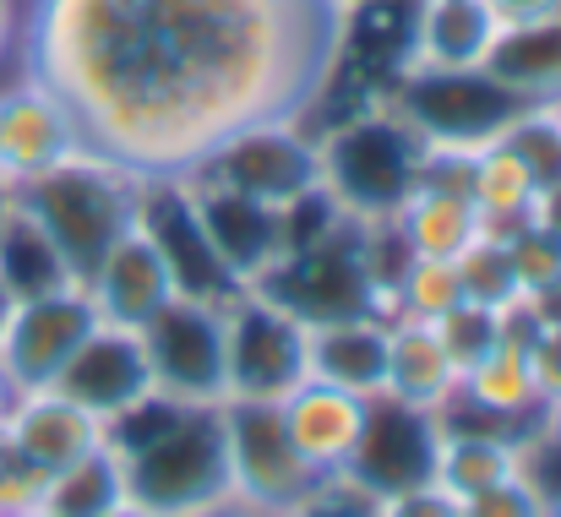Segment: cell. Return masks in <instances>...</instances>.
<instances>
[{
	"label": "cell",
	"mask_w": 561,
	"mask_h": 517,
	"mask_svg": "<svg viewBox=\"0 0 561 517\" xmlns=\"http://www.w3.org/2000/svg\"><path fill=\"white\" fill-rule=\"evenodd\" d=\"M344 33L350 0H27L16 71L82 153L164 180L256 120H311Z\"/></svg>",
	"instance_id": "obj_1"
},
{
	"label": "cell",
	"mask_w": 561,
	"mask_h": 517,
	"mask_svg": "<svg viewBox=\"0 0 561 517\" xmlns=\"http://www.w3.org/2000/svg\"><path fill=\"white\" fill-rule=\"evenodd\" d=\"M104 441L121 452L126 491L148 513L181 517L202 502L229 496V447L218 403H181L153 387L148 398L104 420Z\"/></svg>",
	"instance_id": "obj_2"
},
{
	"label": "cell",
	"mask_w": 561,
	"mask_h": 517,
	"mask_svg": "<svg viewBox=\"0 0 561 517\" xmlns=\"http://www.w3.org/2000/svg\"><path fill=\"white\" fill-rule=\"evenodd\" d=\"M137 196H142L137 174L93 153H71L66 164L11 185L16 212H27L44 229V240L60 251L77 284H88L104 251L137 223Z\"/></svg>",
	"instance_id": "obj_3"
},
{
	"label": "cell",
	"mask_w": 561,
	"mask_h": 517,
	"mask_svg": "<svg viewBox=\"0 0 561 517\" xmlns=\"http://www.w3.org/2000/svg\"><path fill=\"white\" fill-rule=\"evenodd\" d=\"M311 131H317V148H322L328 202L344 218H360V223L392 218L431 164V148L381 99L339 115L333 126H311Z\"/></svg>",
	"instance_id": "obj_4"
},
{
	"label": "cell",
	"mask_w": 561,
	"mask_h": 517,
	"mask_svg": "<svg viewBox=\"0 0 561 517\" xmlns=\"http://www.w3.org/2000/svg\"><path fill=\"white\" fill-rule=\"evenodd\" d=\"M256 295L278 300L289 317H300L306 328L322 322H350V317H392L387 295L376 289L366 251H360V223L344 218L339 229H328L311 245L284 251L256 284Z\"/></svg>",
	"instance_id": "obj_5"
},
{
	"label": "cell",
	"mask_w": 561,
	"mask_h": 517,
	"mask_svg": "<svg viewBox=\"0 0 561 517\" xmlns=\"http://www.w3.org/2000/svg\"><path fill=\"white\" fill-rule=\"evenodd\" d=\"M381 104L403 126H414V137L431 153H453V159H469L474 148L496 142L529 110L485 66L480 71H420V77H398L381 93Z\"/></svg>",
	"instance_id": "obj_6"
},
{
	"label": "cell",
	"mask_w": 561,
	"mask_h": 517,
	"mask_svg": "<svg viewBox=\"0 0 561 517\" xmlns=\"http://www.w3.org/2000/svg\"><path fill=\"white\" fill-rule=\"evenodd\" d=\"M191 174L284 212L300 196L322 191V148L306 120H256L218 142Z\"/></svg>",
	"instance_id": "obj_7"
},
{
	"label": "cell",
	"mask_w": 561,
	"mask_h": 517,
	"mask_svg": "<svg viewBox=\"0 0 561 517\" xmlns=\"http://www.w3.org/2000/svg\"><path fill=\"white\" fill-rule=\"evenodd\" d=\"M311 376L306 322L289 317L278 300L245 289L224 306V387L229 398L284 403Z\"/></svg>",
	"instance_id": "obj_8"
},
{
	"label": "cell",
	"mask_w": 561,
	"mask_h": 517,
	"mask_svg": "<svg viewBox=\"0 0 561 517\" xmlns=\"http://www.w3.org/2000/svg\"><path fill=\"white\" fill-rule=\"evenodd\" d=\"M224 447H229V496L262 507L267 517H284L322 474L295 452L284 403H256V398H224Z\"/></svg>",
	"instance_id": "obj_9"
},
{
	"label": "cell",
	"mask_w": 561,
	"mask_h": 517,
	"mask_svg": "<svg viewBox=\"0 0 561 517\" xmlns=\"http://www.w3.org/2000/svg\"><path fill=\"white\" fill-rule=\"evenodd\" d=\"M137 223L148 229V240L159 245L164 267H170V284H175V300H202V306H229L245 295V284L229 273V262L213 251L202 218H196V202H191L186 174H164V180H142V196H137Z\"/></svg>",
	"instance_id": "obj_10"
},
{
	"label": "cell",
	"mask_w": 561,
	"mask_h": 517,
	"mask_svg": "<svg viewBox=\"0 0 561 517\" xmlns=\"http://www.w3.org/2000/svg\"><path fill=\"white\" fill-rule=\"evenodd\" d=\"M436 447H442L436 409H414L392 392H376L366 398V425H360V441H355L344 474L355 485H366L371 496L420 491L436 480Z\"/></svg>",
	"instance_id": "obj_11"
},
{
	"label": "cell",
	"mask_w": 561,
	"mask_h": 517,
	"mask_svg": "<svg viewBox=\"0 0 561 517\" xmlns=\"http://www.w3.org/2000/svg\"><path fill=\"white\" fill-rule=\"evenodd\" d=\"M153 387L181 403H224V311L202 300H170L142 328Z\"/></svg>",
	"instance_id": "obj_12"
},
{
	"label": "cell",
	"mask_w": 561,
	"mask_h": 517,
	"mask_svg": "<svg viewBox=\"0 0 561 517\" xmlns=\"http://www.w3.org/2000/svg\"><path fill=\"white\" fill-rule=\"evenodd\" d=\"M93 328H99V311L82 284L38 295V300H16L0 328V365L16 381V392L55 387V376L66 370V359L82 348Z\"/></svg>",
	"instance_id": "obj_13"
},
{
	"label": "cell",
	"mask_w": 561,
	"mask_h": 517,
	"mask_svg": "<svg viewBox=\"0 0 561 517\" xmlns=\"http://www.w3.org/2000/svg\"><path fill=\"white\" fill-rule=\"evenodd\" d=\"M71 153H82V137L66 104L44 82L11 77L0 88V185H22L33 174L66 164Z\"/></svg>",
	"instance_id": "obj_14"
},
{
	"label": "cell",
	"mask_w": 561,
	"mask_h": 517,
	"mask_svg": "<svg viewBox=\"0 0 561 517\" xmlns=\"http://www.w3.org/2000/svg\"><path fill=\"white\" fill-rule=\"evenodd\" d=\"M55 392H66L71 403H82L99 420H115L121 409H131L137 398L153 392V365L137 328H115L99 322L82 348L66 359V370L55 376Z\"/></svg>",
	"instance_id": "obj_15"
},
{
	"label": "cell",
	"mask_w": 561,
	"mask_h": 517,
	"mask_svg": "<svg viewBox=\"0 0 561 517\" xmlns=\"http://www.w3.org/2000/svg\"><path fill=\"white\" fill-rule=\"evenodd\" d=\"M502 38V22L485 0H414L398 77L420 71H480Z\"/></svg>",
	"instance_id": "obj_16"
},
{
	"label": "cell",
	"mask_w": 561,
	"mask_h": 517,
	"mask_svg": "<svg viewBox=\"0 0 561 517\" xmlns=\"http://www.w3.org/2000/svg\"><path fill=\"white\" fill-rule=\"evenodd\" d=\"M191 185V202H196V218L213 240V251L229 262V273L251 289L284 251H289V234H284V212L278 207H262L240 191H224L213 180H196L186 174Z\"/></svg>",
	"instance_id": "obj_17"
},
{
	"label": "cell",
	"mask_w": 561,
	"mask_h": 517,
	"mask_svg": "<svg viewBox=\"0 0 561 517\" xmlns=\"http://www.w3.org/2000/svg\"><path fill=\"white\" fill-rule=\"evenodd\" d=\"M82 289H88L99 322H115V328H142L159 306L175 300L170 267H164V256H159V245L148 240L142 223H131V229L104 251V262L88 273Z\"/></svg>",
	"instance_id": "obj_18"
},
{
	"label": "cell",
	"mask_w": 561,
	"mask_h": 517,
	"mask_svg": "<svg viewBox=\"0 0 561 517\" xmlns=\"http://www.w3.org/2000/svg\"><path fill=\"white\" fill-rule=\"evenodd\" d=\"M0 430H5V441L16 447V458H22L38 480L60 474L66 463H77L82 452H93V447L104 441V420L88 414L82 403H71V398L55 392V387L22 392L16 409H11V420H5Z\"/></svg>",
	"instance_id": "obj_19"
},
{
	"label": "cell",
	"mask_w": 561,
	"mask_h": 517,
	"mask_svg": "<svg viewBox=\"0 0 561 517\" xmlns=\"http://www.w3.org/2000/svg\"><path fill=\"white\" fill-rule=\"evenodd\" d=\"M284 425H289L295 452L311 463V474H344V463L360 441V425H366V398L306 376L284 398Z\"/></svg>",
	"instance_id": "obj_20"
},
{
	"label": "cell",
	"mask_w": 561,
	"mask_h": 517,
	"mask_svg": "<svg viewBox=\"0 0 561 517\" xmlns=\"http://www.w3.org/2000/svg\"><path fill=\"white\" fill-rule=\"evenodd\" d=\"M306 359L317 381L376 398L387 381V317H350V322L306 328Z\"/></svg>",
	"instance_id": "obj_21"
},
{
	"label": "cell",
	"mask_w": 561,
	"mask_h": 517,
	"mask_svg": "<svg viewBox=\"0 0 561 517\" xmlns=\"http://www.w3.org/2000/svg\"><path fill=\"white\" fill-rule=\"evenodd\" d=\"M381 392H392L414 409H442L458 392V365L447 359L431 322L387 317V381H381Z\"/></svg>",
	"instance_id": "obj_22"
},
{
	"label": "cell",
	"mask_w": 561,
	"mask_h": 517,
	"mask_svg": "<svg viewBox=\"0 0 561 517\" xmlns=\"http://www.w3.org/2000/svg\"><path fill=\"white\" fill-rule=\"evenodd\" d=\"M463 185H469L485 229H496V234H513V229L535 223V212H540V180L502 137L463 159Z\"/></svg>",
	"instance_id": "obj_23"
},
{
	"label": "cell",
	"mask_w": 561,
	"mask_h": 517,
	"mask_svg": "<svg viewBox=\"0 0 561 517\" xmlns=\"http://www.w3.org/2000/svg\"><path fill=\"white\" fill-rule=\"evenodd\" d=\"M485 71L518 93L524 104H557L561 99V11L524 22V27H502Z\"/></svg>",
	"instance_id": "obj_24"
},
{
	"label": "cell",
	"mask_w": 561,
	"mask_h": 517,
	"mask_svg": "<svg viewBox=\"0 0 561 517\" xmlns=\"http://www.w3.org/2000/svg\"><path fill=\"white\" fill-rule=\"evenodd\" d=\"M458 398L485 409V414H502L513 425H540L546 398H540V381H535V365H529V344L502 338L485 359H474L458 376Z\"/></svg>",
	"instance_id": "obj_25"
},
{
	"label": "cell",
	"mask_w": 561,
	"mask_h": 517,
	"mask_svg": "<svg viewBox=\"0 0 561 517\" xmlns=\"http://www.w3.org/2000/svg\"><path fill=\"white\" fill-rule=\"evenodd\" d=\"M121 502H131V491H126L121 452L110 441H99L93 452H82L77 463H66L60 474L38 485V507L55 517H104Z\"/></svg>",
	"instance_id": "obj_26"
},
{
	"label": "cell",
	"mask_w": 561,
	"mask_h": 517,
	"mask_svg": "<svg viewBox=\"0 0 561 517\" xmlns=\"http://www.w3.org/2000/svg\"><path fill=\"white\" fill-rule=\"evenodd\" d=\"M0 289L11 300H38V295H55V289H77L60 251L44 240V229L27 212H16V202H11V212L0 223Z\"/></svg>",
	"instance_id": "obj_27"
},
{
	"label": "cell",
	"mask_w": 561,
	"mask_h": 517,
	"mask_svg": "<svg viewBox=\"0 0 561 517\" xmlns=\"http://www.w3.org/2000/svg\"><path fill=\"white\" fill-rule=\"evenodd\" d=\"M458 300H463L458 262H447V256H409L403 273H398V289H392V317L436 322V317H447Z\"/></svg>",
	"instance_id": "obj_28"
},
{
	"label": "cell",
	"mask_w": 561,
	"mask_h": 517,
	"mask_svg": "<svg viewBox=\"0 0 561 517\" xmlns=\"http://www.w3.org/2000/svg\"><path fill=\"white\" fill-rule=\"evenodd\" d=\"M458 278H463V300H480V306H496V311H507V306L524 300V284H518L507 234H496V229H485L458 256Z\"/></svg>",
	"instance_id": "obj_29"
},
{
	"label": "cell",
	"mask_w": 561,
	"mask_h": 517,
	"mask_svg": "<svg viewBox=\"0 0 561 517\" xmlns=\"http://www.w3.org/2000/svg\"><path fill=\"white\" fill-rule=\"evenodd\" d=\"M431 328H436V338L447 348V359L458 365V376L502 344V311H496V306H480V300H458V306H453L447 317H436Z\"/></svg>",
	"instance_id": "obj_30"
},
{
	"label": "cell",
	"mask_w": 561,
	"mask_h": 517,
	"mask_svg": "<svg viewBox=\"0 0 561 517\" xmlns=\"http://www.w3.org/2000/svg\"><path fill=\"white\" fill-rule=\"evenodd\" d=\"M502 142L529 164V174L540 180V191L561 185V120L551 115V104H529V110L502 131Z\"/></svg>",
	"instance_id": "obj_31"
},
{
	"label": "cell",
	"mask_w": 561,
	"mask_h": 517,
	"mask_svg": "<svg viewBox=\"0 0 561 517\" xmlns=\"http://www.w3.org/2000/svg\"><path fill=\"white\" fill-rule=\"evenodd\" d=\"M458 517H551V496L524 469V474H513V480H502V485H491L480 496H463Z\"/></svg>",
	"instance_id": "obj_32"
},
{
	"label": "cell",
	"mask_w": 561,
	"mask_h": 517,
	"mask_svg": "<svg viewBox=\"0 0 561 517\" xmlns=\"http://www.w3.org/2000/svg\"><path fill=\"white\" fill-rule=\"evenodd\" d=\"M507 251H513V267H518V284L524 295L546 289L561 278V234L546 229V223H524L507 234Z\"/></svg>",
	"instance_id": "obj_33"
},
{
	"label": "cell",
	"mask_w": 561,
	"mask_h": 517,
	"mask_svg": "<svg viewBox=\"0 0 561 517\" xmlns=\"http://www.w3.org/2000/svg\"><path fill=\"white\" fill-rule=\"evenodd\" d=\"M284 517H381V496L355 485L350 474H322Z\"/></svg>",
	"instance_id": "obj_34"
},
{
	"label": "cell",
	"mask_w": 561,
	"mask_h": 517,
	"mask_svg": "<svg viewBox=\"0 0 561 517\" xmlns=\"http://www.w3.org/2000/svg\"><path fill=\"white\" fill-rule=\"evenodd\" d=\"M38 474L16 458V447L5 441V430H0V517L16 513V507H27V502H38Z\"/></svg>",
	"instance_id": "obj_35"
},
{
	"label": "cell",
	"mask_w": 561,
	"mask_h": 517,
	"mask_svg": "<svg viewBox=\"0 0 561 517\" xmlns=\"http://www.w3.org/2000/svg\"><path fill=\"white\" fill-rule=\"evenodd\" d=\"M381 517H458V502L442 485H420V491L381 496Z\"/></svg>",
	"instance_id": "obj_36"
},
{
	"label": "cell",
	"mask_w": 561,
	"mask_h": 517,
	"mask_svg": "<svg viewBox=\"0 0 561 517\" xmlns=\"http://www.w3.org/2000/svg\"><path fill=\"white\" fill-rule=\"evenodd\" d=\"M22 22H27V0H0V88L16 71V55H22Z\"/></svg>",
	"instance_id": "obj_37"
},
{
	"label": "cell",
	"mask_w": 561,
	"mask_h": 517,
	"mask_svg": "<svg viewBox=\"0 0 561 517\" xmlns=\"http://www.w3.org/2000/svg\"><path fill=\"white\" fill-rule=\"evenodd\" d=\"M529 365H535L540 398H546V403L561 398V333H535V338H529Z\"/></svg>",
	"instance_id": "obj_38"
},
{
	"label": "cell",
	"mask_w": 561,
	"mask_h": 517,
	"mask_svg": "<svg viewBox=\"0 0 561 517\" xmlns=\"http://www.w3.org/2000/svg\"><path fill=\"white\" fill-rule=\"evenodd\" d=\"M485 5H491V16L502 27H524V22H540V16L561 11V0H485Z\"/></svg>",
	"instance_id": "obj_39"
},
{
	"label": "cell",
	"mask_w": 561,
	"mask_h": 517,
	"mask_svg": "<svg viewBox=\"0 0 561 517\" xmlns=\"http://www.w3.org/2000/svg\"><path fill=\"white\" fill-rule=\"evenodd\" d=\"M524 306H529L535 333H561V278L546 284V289H535V295H524Z\"/></svg>",
	"instance_id": "obj_40"
},
{
	"label": "cell",
	"mask_w": 561,
	"mask_h": 517,
	"mask_svg": "<svg viewBox=\"0 0 561 517\" xmlns=\"http://www.w3.org/2000/svg\"><path fill=\"white\" fill-rule=\"evenodd\" d=\"M181 517H267V513L251 507V502H240V496H218V502H202V507H191Z\"/></svg>",
	"instance_id": "obj_41"
},
{
	"label": "cell",
	"mask_w": 561,
	"mask_h": 517,
	"mask_svg": "<svg viewBox=\"0 0 561 517\" xmlns=\"http://www.w3.org/2000/svg\"><path fill=\"white\" fill-rule=\"evenodd\" d=\"M16 398H22V392H16V381L5 376V365H0V425L11 420V409H16Z\"/></svg>",
	"instance_id": "obj_42"
},
{
	"label": "cell",
	"mask_w": 561,
	"mask_h": 517,
	"mask_svg": "<svg viewBox=\"0 0 561 517\" xmlns=\"http://www.w3.org/2000/svg\"><path fill=\"white\" fill-rule=\"evenodd\" d=\"M104 517H159V513H148V507H137V502H121V507H110Z\"/></svg>",
	"instance_id": "obj_43"
},
{
	"label": "cell",
	"mask_w": 561,
	"mask_h": 517,
	"mask_svg": "<svg viewBox=\"0 0 561 517\" xmlns=\"http://www.w3.org/2000/svg\"><path fill=\"white\" fill-rule=\"evenodd\" d=\"M5 517H55V513H44L38 502H27V507H16V513H5Z\"/></svg>",
	"instance_id": "obj_44"
},
{
	"label": "cell",
	"mask_w": 561,
	"mask_h": 517,
	"mask_svg": "<svg viewBox=\"0 0 561 517\" xmlns=\"http://www.w3.org/2000/svg\"><path fill=\"white\" fill-rule=\"evenodd\" d=\"M11 306H16V300H11V295L0 289V328H5V317H11Z\"/></svg>",
	"instance_id": "obj_45"
},
{
	"label": "cell",
	"mask_w": 561,
	"mask_h": 517,
	"mask_svg": "<svg viewBox=\"0 0 561 517\" xmlns=\"http://www.w3.org/2000/svg\"><path fill=\"white\" fill-rule=\"evenodd\" d=\"M551 115H557V120H561V99H557V104H551Z\"/></svg>",
	"instance_id": "obj_46"
},
{
	"label": "cell",
	"mask_w": 561,
	"mask_h": 517,
	"mask_svg": "<svg viewBox=\"0 0 561 517\" xmlns=\"http://www.w3.org/2000/svg\"><path fill=\"white\" fill-rule=\"evenodd\" d=\"M350 5H360V0H350Z\"/></svg>",
	"instance_id": "obj_47"
}]
</instances>
